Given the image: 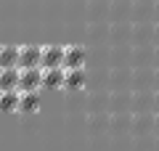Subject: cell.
Returning <instances> with one entry per match:
<instances>
[{
  "label": "cell",
  "mask_w": 159,
  "mask_h": 151,
  "mask_svg": "<svg viewBox=\"0 0 159 151\" xmlns=\"http://www.w3.org/2000/svg\"><path fill=\"white\" fill-rule=\"evenodd\" d=\"M43 88V66H19V90Z\"/></svg>",
  "instance_id": "6da1fadb"
},
{
  "label": "cell",
  "mask_w": 159,
  "mask_h": 151,
  "mask_svg": "<svg viewBox=\"0 0 159 151\" xmlns=\"http://www.w3.org/2000/svg\"><path fill=\"white\" fill-rule=\"evenodd\" d=\"M19 66H43V48L40 45H21L19 48Z\"/></svg>",
  "instance_id": "7a4b0ae2"
},
{
  "label": "cell",
  "mask_w": 159,
  "mask_h": 151,
  "mask_svg": "<svg viewBox=\"0 0 159 151\" xmlns=\"http://www.w3.org/2000/svg\"><path fill=\"white\" fill-rule=\"evenodd\" d=\"M40 109V90H21L19 95V114H34Z\"/></svg>",
  "instance_id": "3957f363"
},
{
  "label": "cell",
  "mask_w": 159,
  "mask_h": 151,
  "mask_svg": "<svg viewBox=\"0 0 159 151\" xmlns=\"http://www.w3.org/2000/svg\"><path fill=\"white\" fill-rule=\"evenodd\" d=\"M85 66V48L82 45H72L64 50V69H82Z\"/></svg>",
  "instance_id": "277c9868"
},
{
  "label": "cell",
  "mask_w": 159,
  "mask_h": 151,
  "mask_svg": "<svg viewBox=\"0 0 159 151\" xmlns=\"http://www.w3.org/2000/svg\"><path fill=\"white\" fill-rule=\"evenodd\" d=\"M64 50L61 45H45L43 48V69H51V66H64Z\"/></svg>",
  "instance_id": "5b68a950"
},
{
  "label": "cell",
  "mask_w": 159,
  "mask_h": 151,
  "mask_svg": "<svg viewBox=\"0 0 159 151\" xmlns=\"http://www.w3.org/2000/svg\"><path fill=\"white\" fill-rule=\"evenodd\" d=\"M64 74H66L64 66L43 69V88H64Z\"/></svg>",
  "instance_id": "8992f818"
},
{
  "label": "cell",
  "mask_w": 159,
  "mask_h": 151,
  "mask_svg": "<svg viewBox=\"0 0 159 151\" xmlns=\"http://www.w3.org/2000/svg\"><path fill=\"white\" fill-rule=\"evenodd\" d=\"M0 90H19V66H0Z\"/></svg>",
  "instance_id": "52a82bcc"
},
{
  "label": "cell",
  "mask_w": 159,
  "mask_h": 151,
  "mask_svg": "<svg viewBox=\"0 0 159 151\" xmlns=\"http://www.w3.org/2000/svg\"><path fill=\"white\" fill-rule=\"evenodd\" d=\"M85 85V66L82 69H66L64 74V88L66 90H80Z\"/></svg>",
  "instance_id": "ba28073f"
},
{
  "label": "cell",
  "mask_w": 159,
  "mask_h": 151,
  "mask_svg": "<svg viewBox=\"0 0 159 151\" xmlns=\"http://www.w3.org/2000/svg\"><path fill=\"white\" fill-rule=\"evenodd\" d=\"M21 90H0V112H19Z\"/></svg>",
  "instance_id": "9c48e42d"
},
{
  "label": "cell",
  "mask_w": 159,
  "mask_h": 151,
  "mask_svg": "<svg viewBox=\"0 0 159 151\" xmlns=\"http://www.w3.org/2000/svg\"><path fill=\"white\" fill-rule=\"evenodd\" d=\"M0 66H19V48L16 45H0Z\"/></svg>",
  "instance_id": "30bf717a"
},
{
  "label": "cell",
  "mask_w": 159,
  "mask_h": 151,
  "mask_svg": "<svg viewBox=\"0 0 159 151\" xmlns=\"http://www.w3.org/2000/svg\"><path fill=\"white\" fill-rule=\"evenodd\" d=\"M154 114H159V90H154V109H151Z\"/></svg>",
  "instance_id": "8fae6325"
},
{
  "label": "cell",
  "mask_w": 159,
  "mask_h": 151,
  "mask_svg": "<svg viewBox=\"0 0 159 151\" xmlns=\"http://www.w3.org/2000/svg\"><path fill=\"white\" fill-rule=\"evenodd\" d=\"M154 45H159V21L154 24Z\"/></svg>",
  "instance_id": "7c38bea8"
},
{
  "label": "cell",
  "mask_w": 159,
  "mask_h": 151,
  "mask_svg": "<svg viewBox=\"0 0 159 151\" xmlns=\"http://www.w3.org/2000/svg\"><path fill=\"white\" fill-rule=\"evenodd\" d=\"M154 90H159V66L154 69Z\"/></svg>",
  "instance_id": "4fadbf2b"
},
{
  "label": "cell",
  "mask_w": 159,
  "mask_h": 151,
  "mask_svg": "<svg viewBox=\"0 0 159 151\" xmlns=\"http://www.w3.org/2000/svg\"><path fill=\"white\" fill-rule=\"evenodd\" d=\"M154 135H159V114H154Z\"/></svg>",
  "instance_id": "5bb4252c"
},
{
  "label": "cell",
  "mask_w": 159,
  "mask_h": 151,
  "mask_svg": "<svg viewBox=\"0 0 159 151\" xmlns=\"http://www.w3.org/2000/svg\"><path fill=\"white\" fill-rule=\"evenodd\" d=\"M154 64H157V66H159V45H157V48H154Z\"/></svg>",
  "instance_id": "9a60e30c"
}]
</instances>
